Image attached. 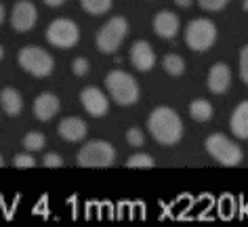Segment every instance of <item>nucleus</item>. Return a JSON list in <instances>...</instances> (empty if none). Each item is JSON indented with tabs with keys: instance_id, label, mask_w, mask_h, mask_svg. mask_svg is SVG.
I'll return each mask as SVG.
<instances>
[{
	"instance_id": "obj_1",
	"label": "nucleus",
	"mask_w": 248,
	"mask_h": 227,
	"mask_svg": "<svg viewBox=\"0 0 248 227\" xmlns=\"http://www.w3.org/2000/svg\"><path fill=\"white\" fill-rule=\"evenodd\" d=\"M147 128L160 145H177L183 137V122L175 109L160 106L147 118Z\"/></svg>"
},
{
	"instance_id": "obj_2",
	"label": "nucleus",
	"mask_w": 248,
	"mask_h": 227,
	"mask_svg": "<svg viewBox=\"0 0 248 227\" xmlns=\"http://www.w3.org/2000/svg\"><path fill=\"white\" fill-rule=\"evenodd\" d=\"M105 89L118 106H133L139 101V84L128 72L111 70L105 76Z\"/></svg>"
},
{
	"instance_id": "obj_3",
	"label": "nucleus",
	"mask_w": 248,
	"mask_h": 227,
	"mask_svg": "<svg viewBox=\"0 0 248 227\" xmlns=\"http://www.w3.org/2000/svg\"><path fill=\"white\" fill-rule=\"evenodd\" d=\"M116 160V150L109 141L95 139L80 147L76 162L82 168H108Z\"/></svg>"
},
{
	"instance_id": "obj_4",
	"label": "nucleus",
	"mask_w": 248,
	"mask_h": 227,
	"mask_svg": "<svg viewBox=\"0 0 248 227\" xmlns=\"http://www.w3.org/2000/svg\"><path fill=\"white\" fill-rule=\"evenodd\" d=\"M204 147L210 156L215 158L221 166H238L242 162V150L238 143H233L232 139H227L225 135L215 133L204 141Z\"/></svg>"
},
{
	"instance_id": "obj_5",
	"label": "nucleus",
	"mask_w": 248,
	"mask_h": 227,
	"mask_svg": "<svg viewBox=\"0 0 248 227\" xmlns=\"http://www.w3.org/2000/svg\"><path fill=\"white\" fill-rule=\"evenodd\" d=\"M17 61H19L21 70L32 74L34 78H46L48 74L55 70L53 57L48 55V51H45V48H40V46L21 48L19 55H17Z\"/></svg>"
},
{
	"instance_id": "obj_6",
	"label": "nucleus",
	"mask_w": 248,
	"mask_h": 227,
	"mask_svg": "<svg viewBox=\"0 0 248 227\" xmlns=\"http://www.w3.org/2000/svg\"><path fill=\"white\" fill-rule=\"evenodd\" d=\"M126 34H128V21L120 15L111 17V19L97 32V40H95L97 48L105 55L116 53L124 42V38H126Z\"/></svg>"
},
{
	"instance_id": "obj_7",
	"label": "nucleus",
	"mask_w": 248,
	"mask_h": 227,
	"mask_svg": "<svg viewBox=\"0 0 248 227\" xmlns=\"http://www.w3.org/2000/svg\"><path fill=\"white\" fill-rule=\"evenodd\" d=\"M217 40V26L210 19H194L185 28V42L191 51L204 53L215 45Z\"/></svg>"
},
{
	"instance_id": "obj_8",
	"label": "nucleus",
	"mask_w": 248,
	"mask_h": 227,
	"mask_svg": "<svg viewBox=\"0 0 248 227\" xmlns=\"http://www.w3.org/2000/svg\"><path fill=\"white\" fill-rule=\"evenodd\" d=\"M80 40V30L72 19L59 17L53 19L46 28V42L57 48H74Z\"/></svg>"
},
{
	"instance_id": "obj_9",
	"label": "nucleus",
	"mask_w": 248,
	"mask_h": 227,
	"mask_svg": "<svg viewBox=\"0 0 248 227\" xmlns=\"http://www.w3.org/2000/svg\"><path fill=\"white\" fill-rule=\"evenodd\" d=\"M36 21H38V11L30 0H19V2H15L13 11H11V26H13L15 32H30Z\"/></svg>"
},
{
	"instance_id": "obj_10",
	"label": "nucleus",
	"mask_w": 248,
	"mask_h": 227,
	"mask_svg": "<svg viewBox=\"0 0 248 227\" xmlns=\"http://www.w3.org/2000/svg\"><path fill=\"white\" fill-rule=\"evenodd\" d=\"M80 103H82L84 112L93 116V118H101L108 114L109 109V101L103 95V91H99L97 87H86L80 91Z\"/></svg>"
},
{
	"instance_id": "obj_11",
	"label": "nucleus",
	"mask_w": 248,
	"mask_h": 227,
	"mask_svg": "<svg viewBox=\"0 0 248 227\" xmlns=\"http://www.w3.org/2000/svg\"><path fill=\"white\" fill-rule=\"evenodd\" d=\"M57 131H59V137L67 141V143H78V141L86 139V131H89V128H86L82 118H78V116H67V118L59 122Z\"/></svg>"
},
{
	"instance_id": "obj_12",
	"label": "nucleus",
	"mask_w": 248,
	"mask_h": 227,
	"mask_svg": "<svg viewBox=\"0 0 248 227\" xmlns=\"http://www.w3.org/2000/svg\"><path fill=\"white\" fill-rule=\"evenodd\" d=\"M131 63L135 70L139 72H150L154 63H156V55H154L150 42L145 40H137L131 46Z\"/></svg>"
},
{
	"instance_id": "obj_13",
	"label": "nucleus",
	"mask_w": 248,
	"mask_h": 227,
	"mask_svg": "<svg viewBox=\"0 0 248 227\" xmlns=\"http://www.w3.org/2000/svg\"><path fill=\"white\" fill-rule=\"evenodd\" d=\"M59 97L57 95H53V93H42V95H38L34 99V106H32V109H34V116L38 118L40 122H48L51 118H55L57 116V112H59Z\"/></svg>"
},
{
	"instance_id": "obj_14",
	"label": "nucleus",
	"mask_w": 248,
	"mask_h": 227,
	"mask_svg": "<svg viewBox=\"0 0 248 227\" xmlns=\"http://www.w3.org/2000/svg\"><path fill=\"white\" fill-rule=\"evenodd\" d=\"M232 87V70L225 63H215L208 72V89L215 95L227 93V89Z\"/></svg>"
},
{
	"instance_id": "obj_15",
	"label": "nucleus",
	"mask_w": 248,
	"mask_h": 227,
	"mask_svg": "<svg viewBox=\"0 0 248 227\" xmlns=\"http://www.w3.org/2000/svg\"><path fill=\"white\" fill-rule=\"evenodd\" d=\"M154 32H156L160 38L164 40H172L179 34V17L170 11H162L154 17Z\"/></svg>"
},
{
	"instance_id": "obj_16",
	"label": "nucleus",
	"mask_w": 248,
	"mask_h": 227,
	"mask_svg": "<svg viewBox=\"0 0 248 227\" xmlns=\"http://www.w3.org/2000/svg\"><path fill=\"white\" fill-rule=\"evenodd\" d=\"M229 128L238 139H248V101L235 106L232 118H229Z\"/></svg>"
},
{
	"instance_id": "obj_17",
	"label": "nucleus",
	"mask_w": 248,
	"mask_h": 227,
	"mask_svg": "<svg viewBox=\"0 0 248 227\" xmlns=\"http://www.w3.org/2000/svg\"><path fill=\"white\" fill-rule=\"evenodd\" d=\"M0 106H2V112L7 116H19L23 109V99L19 91H15L13 87L2 89L0 91Z\"/></svg>"
},
{
	"instance_id": "obj_18",
	"label": "nucleus",
	"mask_w": 248,
	"mask_h": 227,
	"mask_svg": "<svg viewBox=\"0 0 248 227\" xmlns=\"http://www.w3.org/2000/svg\"><path fill=\"white\" fill-rule=\"evenodd\" d=\"M189 116L196 122H208L213 118V106L206 99H196L189 103Z\"/></svg>"
},
{
	"instance_id": "obj_19",
	"label": "nucleus",
	"mask_w": 248,
	"mask_h": 227,
	"mask_svg": "<svg viewBox=\"0 0 248 227\" xmlns=\"http://www.w3.org/2000/svg\"><path fill=\"white\" fill-rule=\"evenodd\" d=\"M162 67H164V72L169 74V76L172 78H179L181 74L185 72V61L181 55H177V53H169L166 57L162 59Z\"/></svg>"
},
{
	"instance_id": "obj_20",
	"label": "nucleus",
	"mask_w": 248,
	"mask_h": 227,
	"mask_svg": "<svg viewBox=\"0 0 248 227\" xmlns=\"http://www.w3.org/2000/svg\"><path fill=\"white\" fill-rule=\"evenodd\" d=\"M111 2L114 0H80V7L89 15H103L111 9Z\"/></svg>"
},
{
	"instance_id": "obj_21",
	"label": "nucleus",
	"mask_w": 248,
	"mask_h": 227,
	"mask_svg": "<svg viewBox=\"0 0 248 227\" xmlns=\"http://www.w3.org/2000/svg\"><path fill=\"white\" fill-rule=\"evenodd\" d=\"M45 145H46V139H45V135L42 133L32 131V133H28L26 137H23V147H26L28 151H40Z\"/></svg>"
},
{
	"instance_id": "obj_22",
	"label": "nucleus",
	"mask_w": 248,
	"mask_h": 227,
	"mask_svg": "<svg viewBox=\"0 0 248 227\" xmlns=\"http://www.w3.org/2000/svg\"><path fill=\"white\" fill-rule=\"evenodd\" d=\"M126 166L128 168H154L156 162H154V158L150 154H133L126 160Z\"/></svg>"
},
{
	"instance_id": "obj_23",
	"label": "nucleus",
	"mask_w": 248,
	"mask_h": 227,
	"mask_svg": "<svg viewBox=\"0 0 248 227\" xmlns=\"http://www.w3.org/2000/svg\"><path fill=\"white\" fill-rule=\"evenodd\" d=\"M13 166L15 168H34L36 166V160L32 158V154H17L15 158H13Z\"/></svg>"
},
{
	"instance_id": "obj_24",
	"label": "nucleus",
	"mask_w": 248,
	"mask_h": 227,
	"mask_svg": "<svg viewBox=\"0 0 248 227\" xmlns=\"http://www.w3.org/2000/svg\"><path fill=\"white\" fill-rule=\"evenodd\" d=\"M126 143L133 145V147H141L145 143L143 131H139V128H128V131H126Z\"/></svg>"
},
{
	"instance_id": "obj_25",
	"label": "nucleus",
	"mask_w": 248,
	"mask_h": 227,
	"mask_svg": "<svg viewBox=\"0 0 248 227\" xmlns=\"http://www.w3.org/2000/svg\"><path fill=\"white\" fill-rule=\"evenodd\" d=\"M240 78L244 80V84H248V45L242 46L240 51Z\"/></svg>"
},
{
	"instance_id": "obj_26",
	"label": "nucleus",
	"mask_w": 248,
	"mask_h": 227,
	"mask_svg": "<svg viewBox=\"0 0 248 227\" xmlns=\"http://www.w3.org/2000/svg\"><path fill=\"white\" fill-rule=\"evenodd\" d=\"M91 70V65H89V61H86L84 57H76L74 59V63H72V72L76 74V76H86Z\"/></svg>"
},
{
	"instance_id": "obj_27",
	"label": "nucleus",
	"mask_w": 248,
	"mask_h": 227,
	"mask_svg": "<svg viewBox=\"0 0 248 227\" xmlns=\"http://www.w3.org/2000/svg\"><path fill=\"white\" fill-rule=\"evenodd\" d=\"M227 2L229 0H198V4L204 11H221V9H225Z\"/></svg>"
},
{
	"instance_id": "obj_28",
	"label": "nucleus",
	"mask_w": 248,
	"mask_h": 227,
	"mask_svg": "<svg viewBox=\"0 0 248 227\" xmlns=\"http://www.w3.org/2000/svg\"><path fill=\"white\" fill-rule=\"evenodd\" d=\"M42 164H45L46 168H59V166H63V160H61V156L59 154H46L45 158H42Z\"/></svg>"
},
{
	"instance_id": "obj_29",
	"label": "nucleus",
	"mask_w": 248,
	"mask_h": 227,
	"mask_svg": "<svg viewBox=\"0 0 248 227\" xmlns=\"http://www.w3.org/2000/svg\"><path fill=\"white\" fill-rule=\"evenodd\" d=\"M42 2H45L46 7H51V9H57V7H61V4L65 2V0H42Z\"/></svg>"
},
{
	"instance_id": "obj_30",
	"label": "nucleus",
	"mask_w": 248,
	"mask_h": 227,
	"mask_svg": "<svg viewBox=\"0 0 248 227\" xmlns=\"http://www.w3.org/2000/svg\"><path fill=\"white\" fill-rule=\"evenodd\" d=\"M191 2H194V0H175V4L177 7H181V9H189Z\"/></svg>"
},
{
	"instance_id": "obj_31",
	"label": "nucleus",
	"mask_w": 248,
	"mask_h": 227,
	"mask_svg": "<svg viewBox=\"0 0 248 227\" xmlns=\"http://www.w3.org/2000/svg\"><path fill=\"white\" fill-rule=\"evenodd\" d=\"M2 21H4V4L0 2V23H2Z\"/></svg>"
},
{
	"instance_id": "obj_32",
	"label": "nucleus",
	"mask_w": 248,
	"mask_h": 227,
	"mask_svg": "<svg viewBox=\"0 0 248 227\" xmlns=\"http://www.w3.org/2000/svg\"><path fill=\"white\" fill-rule=\"evenodd\" d=\"M2 57H4V48L0 46V59H2Z\"/></svg>"
},
{
	"instance_id": "obj_33",
	"label": "nucleus",
	"mask_w": 248,
	"mask_h": 227,
	"mask_svg": "<svg viewBox=\"0 0 248 227\" xmlns=\"http://www.w3.org/2000/svg\"><path fill=\"white\" fill-rule=\"evenodd\" d=\"M4 166V160H2V156H0V168H2Z\"/></svg>"
},
{
	"instance_id": "obj_34",
	"label": "nucleus",
	"mask_w": 248,
	"mask_h": 227,
	"mask_svg": "<svg viewBox=\"0 0 248 227\" xmlns=\"http://www.w3.org/2000/svg\"><path fill=\"white\" fill-rule=\"evenodd\" d=\"M244 11H248V0H244Z\"/></svg>"
}]
</instances>
